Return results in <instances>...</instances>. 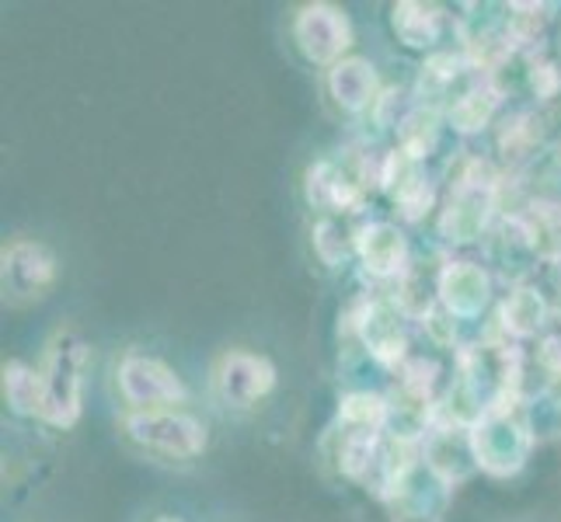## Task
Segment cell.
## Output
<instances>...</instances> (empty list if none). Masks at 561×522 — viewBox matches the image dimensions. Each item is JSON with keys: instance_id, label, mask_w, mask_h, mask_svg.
<instances>
[{"instance_id": "obj_18", "label": "cell", "mask_w": 561, "mask_h": 522, "mask_svg": "<svg viewBox=\"0 0 561 522\" xmlns=\"http://www.w3.org/2000/svg\"><path fill=\"white\" fill-rule=\"evenodd\" d=\"M387 408H391V404L377 394H350L342 401V421H350L353 429H363V432H377L387 421Z\"/></svg>"}, {"instance_id": "obj_14", "label": "cell", "mask_w": 561, "mask_h": 522, "mask_svg": "<svg viewBox=\"0 0 561 522\" xmlns=\"http://www.w3.org/2000/svg\"><path fill=\"white\" fill-rule=\"evenodd\" d=\"M545 317H548V306L540 300L537 289H513L510 300L502 303V324H506V332H513L516 338L537 335V327L545 324Z\"/></svg>"}, {"instance_id": "obj_17", "label": "cell", "mask_w": 561, "mask_h": 522, "mask_svg": "<svg viewBox=\"0 0 561 522\" xmlns=\"http://www.w3.org/2000/svg\"><path fill=\"white\" fill-rule=\"evenodd\" d=\"M454 425H443V429H436V436L430 439V467L443 477V480H447V485H450V480L454 477H460L463 471H468V463H460V460H474V446H471V439L468 442H460V446L454 450V467H450V460H443V450H450L454 446ZM450 456V453H447ZM478 463V460H474Z\"/></svg>"}, {"instance_id": "obj_1", "label": "cell", "mask_w": 561, "mask_h": 522, "mask_svg": "<svg viewBox=\"0 0 561 522\" xmlns=\"http://www.w3.org/2000/svg\"><path fill=\"white\" fill-rule=\"evenodd\" d=\"M88 348L73 335H56L43 366V418L53 425H73L81 415V370Z\"/></svg>"}, {"instance_id": "obj_8", "label": "cell", "mask_w": 561, "mask_h": 522, "mask_svg": "<svg viewBox=\"0 0 561 522\" xmlns=\"http://www.w3.org/2000/svg\"><path fill=\"white\" fill-rule=\"evenodd\" d=\"M56 265L53 255L38 244H14L4 251V289L11 297H43L53 286Z\"/></svg>"}, {"instance_id": "obj_2", "label": "cell", "mask_w": 561, "mask_h": 522, "mask_svg": "<svg viewBox=\"0 0 561 522\" xmlns=\"http://www.w3.org/2000/svg\"><path fill=\"white\" fill-rule=\"evenodd\" d=\"M471 446H474L478 467H485L489 474L506 477V474L524 467L527 450H530V436H527L524 425L510 415L506 401H499L495 408H489L474 421Z\"/></svg>"}, {"instance_id": "obj_20", "label": "cell", "mask_w": 561, "mask_h": 522, "mask_svg": "<svg viewBox=\"0 0 561 522\" xmlns=\"http://www.w3.org/2000/svg\"><path fill=\"white\" fill-rule=\"evenodd\" d=\"M314 244L321 251V258L324 262H342L345 258V241H342V227L335 220H324L318 230H314Z\"/></svg>"}, {"instance_id": "obj_21", "label": "cell", "mask_w": 561, "mask_h": 522, "mask_svg": "<svg viewBox=\"0 0 561 522\" xmlns=\"http://www.w3.org/2000/svg\"><path fill=\"white\" fill-rule=\"evenodd\" d=\"M161 522H179V519H161Z\"/></svg>"}, {"instance_id": "obj_3", "label": "cell", "mask_w": 561, "mask_h": 522, "mask_svg": "<svg viewBox=\"0 0 561 522\" xmlns=\"http://www.w3.org/2000/svg\"><path fill=\"white\" fill-rule=\"evenodd\" d=\"M129 436L140 446L168 456H196L206 446V429L188 415L175 411H144L126 421Z\"/></svg>"}, {"instance_id": "obj_5", "label": "cell", "mask_w": 561, "mask_h": 522, "mask_svg": "<svg viewBox=\"0 0 561 522\" xmlns=\"http://www.w3.org/2000/svg\"><path fill=\"white\" fill-rule=\"evenodd\" d=\"M294 32H297L300 49L307 53V60H314V63H332L342 56V49L350 46V22L342 18V11L328 4L304 8Z\"/></svg>"}, {"instance_id": "obj_13", "label": "cell", "mask_w": 561, "mask_h": 522, "mask_svg": "<svg viewBox=\"0 0 561 522\" xmlns=\"http://www.w3.org/2000/svg\"><path fill=\"white\" fill-rule=\"evenodd\" d=\"M439 8H430V4H398L394 8V32L401 35L404 46L412 49H422V46H433L436 35H439Z\"/></svg>"}, {"instance_id": "obj_12", "label": "cell", "mask_w": 561, "mask_h": 522, "mask_svg": "<svg viewBox=\"0 0 561 522\" xmlns=\"http://www.w3.org/2000/svg\"><path fill=\"white\" fill-rule=\"evenodd\" d=\"M363 335L370 341V352L380 359V362H398L404 356V332L394 317L391 306H370V311L363 314Z\"/></svg>"}, {"instance_id": "obj_6", "label": "cell", "mask_w": 561, "mask_h": 522, "mask_svg": "<svg viewBox=\"0 0 561 522\" xmlns=\"http://www.w3.org/2000/svg\"><path fill=\"white\" fill-rule=\"evenodd\" d=\"M495 206V188L492 182H481L478 178V164L474 174L460 182L457 196L450 199L447 212H443V234L447 241H471L485 230L489 220V209Z\"/></svg>"}, {"instance_id": "obj_15", "label": "cell", "mask_w": 561, "mask_h": 522, "mask_svg": "<svg viewBox=\"0 0 561 522\" xmlns=\"http://www.w3.org/2000/svg\"><path fill=\"white\" fill-rule=\"evenodd\" d=\"M499 108V91L492 84H474L471 91H463L450 108V123L460 132H474L481 126H489V119Z\"/></svg>"}, {"instance_id": "obj_9", "label": "cell", "mask_w": 561, "mask_h": 522, "mask_svg": "<svg viewBox=\"0 0 561 522\" xmlns=\"http://www.w3.org/2000/svg\"><path fill=\"white\" fill-rule=\"evenodd\" d=\"M439 300L450 317H474L489 303V276L471 262H454L439 276Z\"/></svg>"}, {"instance_id": "obj_11", "label": "cell", "mask_w": 561, "mask_h": 522, "mask_svg": "<svg viewBox=\"0 0 561 522\" xmlns=\"http://www.w3.org/2000/svg\"><path fill=\"white\" fill-rule=\"evenodd\" d=\"M328 88H332L335 102L350 112H359L374 102L377 94V73L366 60H342L332 67V77H328Z\"/></svg>"}, {"instance_id": "obj_7", "label": "cell", "mask_w": 561, "mask_h": 522, "mask_svg": "<svg viewBox=\"0 0 561 522\" xmlns=\"http://www.w3.org/2000/svg\"><path fill=\"white\" fill-rule=\"evenodd\" d=\"M273 380L276 373L265 359L248 356V352H230L224 356L217 370V391L227 404H234V408H251L259 397L268 394Z\"/></svg>"}, {"instance_id": "obj_19", "label": "cell", "mask_w": 561, "mask_h": 522, "mask_svg": "<svg viewBox=\"0 0 561 522\" xmlns=\"http://www.w3.org/2000/svg\"><path fill=\"white\" fill-rule=\"evenodd\" d=\"M401 143H404V153H409L412 161L425 158L436 143V115L425 112V108L412 112L409 119L401 123Z\"/></svg>"}, {"instance_id": "obj_4", "label": "cell", "mask_w": 561, "mask_h": 522, "mask_svg": "<svg viewBox=\"0 0 561 522\" xmlns=\"http://www.w3.org/2000/svg\"><path fill=\"white\" fill-rule=\"evenodd\" d=\"M119 383L129 404H144V408H161V404L185 401V383L168 370L164 362L147 356H129L119 370Z\"/></svg>"}, {"instance_id": "obj_16", "label": "cell", "mask_w": 561, "mask_h": 522, "mask_svg": "<svg viewBox=\"0 0 561 522\" xmlns=\"http://www.w3.org/2000/svg\"><path fill=\"white\" fill-rule=\"evenodd\" d=\"M4 394L14 411L22 415H43V376L25 370L22 362L4 366Z\"/></svg>"}, {"instance_id": "obj_10", "label": "cell", "mask_w": 561, "mask_h": 522, "mask_svg": "<svg viewBox=\"0 0 561 522\" xmlns=\"http://www.w3.org/2000/svg\"><path fill=\"white\" fill-rule=\"evenodd\" d=\"M356 247L374 276H398L404 268V237L391 223H370L359 230Z\"/></svg>"}]
</instances>
